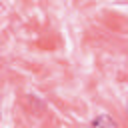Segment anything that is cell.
Here are the masks:
<instances>
[{
	"label": "cell",
	"mask_w": 128,
	"mask_h": 128,
	"mask_svg": "<svg viewBox=\"0 0 128 128\" xmlns=\"http://www.w3.org/2000/svg\"><path fill=\"white\" fill-rule=\"evenodd\" d=\"M0 118H2V114H0Z\"/></svg>",
	"instance_id": "cell-3"
},
{
	"label": "cell",
	"mask_w": 128,
	"mask_h": 128,
	"mask_svg": "<svg viewBox=\"0 0 128 128\" xmlns=\"http://www.w3.org/2000/svg\"><path fill=\"white\" fill-rule=\"evenodd\" d=\"M126 114H128V104H126Z\"/></svg>",
	"instance_id": "cell-2"
},
{
	"label": "cell",
	"mask_w": 128,
	"mask_h": 128,
	"mask_svg": "<svg viewBox=\"0 0 128 128\" xmlns=\"http://www.w3.org/2000/svg\"><path fill=\"white\" fill-rule=\"evenodd\" d=\"M88 128H120V126H118V120H116L114 116L102 112V114H96V116L90 120Z\"/></svg>",
	"instance_id": "cell-1"
}]
</instances>
